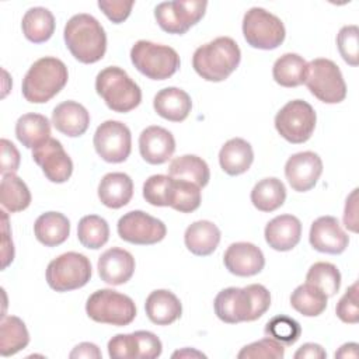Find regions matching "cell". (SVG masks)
I'll use <instances>...</instances> for the list:
<instances>
[{
  "label": "cell",
  "mask_w": 359,
  "mask_h": 359,
  "mask_svg": "<svg viewBox=\"0 0 359 359\" xmlns=\"http://www.w3.org/2000/svg\"><path fill=\"white\" fill-rule=\"evenodd\" d=\"M269 306L271 293L259 283L226 287L216 294L213 302L216 316L227 324L255 321L266 313Z\"/></svg>",
  "instance_id": "1"
},
{
  "label": "cell",
  "mask_w": 359,
  "mask_h": 359,
  "mask_svg": "<svg viewBox=\"0 0 359 359\" xmlns=\"http://www.w3.org/2000/svg\"><path fill=\"white\" fill-rule=\"evenodd\" d=\"M63 38L70 53L81 63H95L105 55V31L98 20L90 14L73 15L65 25Z\"/></svg>",
  "instance_id": "2"
},
{
  "label": "cell",
  "mask_w": 359,
  "mask_h": 359,
  "mask_svg": "<svg viewBox=\"0 0 359 359\" xmlns=\"http://www.w3.org/2000/svg\"><path fill=\"white\" fill-rule=\"evenodd\" d=\"M241 50L230 36H219L194 52L192 66L206 81L226 80L240 65Z\"/></svg>",
  "instance_id": "3"
},
{
  "label": "cell",
  "mask_w": 359,
  "mask_h": 359,
  "mask_svg": "<svg viewBox=\"0 0 359 359\" xmlns=\"http://www.w3.org/2000/svg\"><path fill=\"white\" fill-rule=\"evenodd\" d=\"M66 65L52 56L38 59L22 79V95L28 102L43 104L52 100L67 83Z\"/></svg>",
  "instance_id": "4"
},
{
  "label": "cell",
  "mask_w": 359,
  "mask_h": 359,
  "mask_svg": "<svg viewBox=\"0 0 359 359\" xmlns=\"http://www.w3.org/2000/svg\"><path fill=\"white\" fill-rule=\"evenodd\" d=\"M95 91L114 112H129L142 101L140 87L116 66H108L97 74Z\"/></svg>",
  "instance_id": "5"
},
{
  "label": "cell",
  "mask_w": 359,
  "mask_h": 359,
  "mask_svg": "<svg viewBox=\"0 0 359 359\" xmlns=\"http://www.w3.org/2000/svg\"><path fill=\"white\" fill-rule=\"evenodd\" d=\"M133 66L151 80H165L177 73L181 60L177 50L167 45L140 39L130 49Z\"/></svg>",
  "instance_id": "6"
},
{
  "label": "cell",
  "mask_w": 359,
  "mask_h": 359,
  "mask_svg": "<svg viewBox=\"0 0 359 359\" xmlns=\"http://www.w3.org/2000/svg\"><path fill=\"white\" fill-rule=\"evenodd\" d=\"M86 313L95 323L123 327L135 320L136 306L123 293L112 289H100L87 299Z\"/></svg>",
  "instance_id": "7"
},
{
  "label": "cell",
  "mask_w": 359,
  "mask_h": 359,
  "mask_svg": "<svg viewBox=\"0 0 359 359\" xmlns=\"http://www.w3.org/2000/svg\"><path fill=\"white\" fill-rule=\"evenodd\" d=\"M304 84L310 93L325 104H338L346 97V84L337 63L318 57L307 63Z\"/></svg>",
  "instance_id": "8"
},
{
  "label": "cell",
  "mask_w": 359,
  "mask_h": 359,
  "mask_svg": "<svg viewBox=\"0 0 359 359\" xmlns=\"http://www.w3.org/2000/svg\"><path fill=\"white\" fill-rule=\"evenodd\" d=\"M46 282L56 292H69L83 287L91 278L90 259L74 251L52 259L46 268Z\"/></svg>",
  "instance_id": "9"
},
{
  "label": "cell",
  "mask_w": 359,
  "mask_h": 359,
  "mask_svg": "<svg viewBox=\"0 0 359 359\" xmlns=\"http://www.w3.org/2000/svg\"><path fill=\"white\" fill-rule=\"evenodd\" d=\"M243 35L257 49H275L285 41V25L280 18L262 7L250 8L243 18Z\"/></svg>",
  "instance_id": "10"
},
{
  "label": "cell",
  "mask_w": 359,
  "mask_h": 359,
  "mask_svg": "<svg viewBox=\"0 0 359 359\" xmlns=\"http://www.w3.org/2000/svg\"><path fill=\"white\" fill-rule=\"evenodd\" d=\"M316 121V112L309 102L303 100H293L278 111L275 116V128L285 140L299 144L311 137Z\"/></svg>",
  "instance_id": "11"
},
{
  "label": "cell",
  "mask_w": 359,
  "mask_h": 359,
  "mask_svg": "<svg viewBox=\"0 0 359 359\" xmlns=\"http://www.w3.org/2000/svg\"><path fill=\"white\" fill-rule=\"evenodd\" d=\"M206 7L208 3L202 0L163 1L154 8V17L163 31L182 35L202 20Z\"/></svg>",
  "instance_id": "12"
},
{
  "label": "cell",
  "mask_w": 359,
  "mask_h": 359,
  "mask_svg": "<svg viewBox=\"0 0 359 359\" xmlns=\"http://www.w3.org/2000/svg\"><path fill=\"white\" fill-rule=\"evenodd\" d=\"M94 149L107 163L125 161L132 150V135L129 128L119 121L102 122L94 133Z\"/></svg>",
  "instance_id": "13"
},
{
  "label": "cell",
  "mask_w": 359,
  "mask_h": 359,
  "mask_svg": "<svg viewBox=\"0 0 359 359\" xmlns=\"http://www.w3.org/2000/svg\"><path fill=\"white\" fill-rule=\"evenodd\" d=\"M118 234L123 241L136 245L160 243L165 234V224L143 210H130L118 220Z\"/></svg>",
  "instance_id": "14"
},
{
  "label": "cell",
  "mask_w": 359,
  "mask_h": 359,
  "mask_svg": "<svg viewBox=\"0 0 359 359\" xmlns=\"http://www.w3.org/2000/svg\"><path fill=\"white\" fill-rule=\"evenodd\" d=\"M32 158L50 182L62 184L72 177L73 161L62 143L53 137L32 149Z\"/></svg>",
  "instance_id": "15"
},
{
  "label": "cell",
  "mask_w": 359,
  "mask_h": 359,
  "mask_svg": "<svg viewBox=\"0 0 359 359\" xmlns=\"http://www.w3.org/2000/svg\"><path fill=\"white\" fill-rule=\"evenodd\" d=\"M323 172V161L314 151H300L292 154L285 164V177L297 192L314 188Z\"/></svg>",
  "instance_id": "16"
},
{
  "label": "cell",
  "mask_w": 359,
  "mask_h": 359,
  "mask_svg": "<svg viewBox=\"0 0 359 359\" xmlns=\"http://www.w3.org/2000/svg\"><path fill=\"white\" fill-rule=\"evenodd\" d=\"M310 244L314 250L325 254H341L349 244V237L334 216H321L311 223Z\"/></svg>",
  "instance_id": "17"
},
{
  "label": "cell",
  "mask_w": 359,
  "mask_h": 359,
  "mask_svg": "<svg viewBox=\"0 0 359 359\" xmlns=\"http://www.w3.org/2000/svg\"><path fill=\"white\" fill-rule=\"evenodd\" d=\"M226 269L236 276H254L265 266V258L259 247L252 243L240 241L227 247L223 255Z\"/></svg>",
  "instance_id": "18"
},
{
  "label": "cell",
  "mask_w": 359,
  "mask_h": 359,
  "mask_svg": "<svg viewBox=\"0 0 359 359\" xmlns=\"http://www.w3.org/2000/svg\"><path fill=\"white\" fill-rule=\"evenodd\" d=\"M139 151L149 164H164L175 151V139L172 133L161 126H149L139 136Z\"/></svg>",
  "instance_id": "19"
},
{
  "label": "cell",
  "mask_w": 359,
  "mask_h": 359,
  "mask_svg": "<svg viewBox=\"0 0 359 359\" xmlns=\"http://www.w3.org/2000/svg\"><path fill=\"white\" fill-rule=\"evenodd\" d=\"M135 266L136 264L133 255L129 251L118 247L104 251L97 264L101 280L114 286L126 283L133 276Z\"/></svg>",
  "instance_id": "20"
},
{
  "label": "cell",
  "mask_w": 359,
  "mask_h": 359,
  "mask_svg": "<svg viewBox=\"0 0 359 359\" xmlns=\"http://www.w3.org/2000/svg\"><path fill=\"white\" fill-rule=\"evenodd\" d=\"M265 241L276 251H290L302 237V223L293 215H279L265 226Z\"/></svg>",
  "instance_id": "21"
},
{
  "label": "cell",
  "mask_w": 359,
  "mask_h": 359,
  "mask_svg": "<svg viewBox=\"0 0 359 359\" xmlns=\"http://www.w3.org/2000/svg\"><path fill=\"white\" fill-rule=\"evenodd\" d=\"M52 123L60 133L69 137H79L88 129L90 114L76 101H63L55 107Z\"/></svg>",
  "instance_id": "22"
},
{
  "label": "cell",
  "mask_w": 359,
  "mask_h": 359,
  "mask_svg": "<svg viewBox=\"0 0 359 359\" xmlns=\"http://www.w3.org/2000/svg\"><path fill=\"white\" fill-rule=\"evenodd\" d=\"M144 310L153 324L170 325L181 317L182 304L172 292L157 289L147 296Z\"/></svg>",
  "instance_id": "23"
},
{
  "label": "cell",
  "mask_w": 359,
  "mask_h": 359,
  "mask_svg": "<svg viewBox=\"0 0 359 359\" xmlns=\"http://www.w3.org/2000/svg\"><path fill=\"white\" fill-rule=\"evenodd\" d=\"M153 107L161 118L171 122H182L191 112L192 101L187 91L178 87H167L154 95Z\"/></svg>",
  "instance_id": "24"
},
{
  "label": "cell",
  "mask_w": 359,
  "mask_h": 359,
  "mask_svg": "<svg viewBox=\"0 0 359 359\" xmlns=\"http://www.w3.org/2000/svg\"><path fill=\"white\" fill-rule=\"evenodd\" d=\"M133 196V181L125 172H108L98 184V198L102 205L119 209L130 202Z\"/></svg>",
  "instance_id": "25"
},
{
  "label": "cell",
  "mask_w": 359,
  "mask_h": 359,
  "mask_svg": "<svg viewBox=\"0 0 359 359\" xmlns=\"http://www.w3.org/2000/svg\"><path fill=\"white\" fill-rule=\"evenodd\" d=\"M219 227L209 220H198L189 224L184 234L185 247L198 257L210 255L220 243Z\"/></svg>",
  "instance_id": "26"
},
{
  "label": "cell",
  "mask_w": 359,
  "mask_h": 359,
  "mask_svg": "<svg viewBox=\"0 0 359 359\" xmlns=\"http://www.w3.org/2000/svg\"><path fill=\"white\" fill-rule=\"evenodd\" d=\"M252 161V147L247 140L241 137H233L227 140L219 151L220 167L229 175H240L248 171Z\"/></svg>",
  "instance_id": "27"
},
{
  "label": "cell",
  "mask_w": 359,
  "mask_h": 359,
  "mask_svg": "<svg viewBox=\"0 0 359 359\" xmlns=\"http://www.w3.org/2000/svg\"><path fill=\"white\" fill-rule=\"evenodd\" d=\"M34 234L45 247L60 245L70 234V222L60 212L42 213L34 223Z\"/></svg>",
  "instance_id": "28"
},
{
  "label": "cell",
  "mask_w": 359,
  "mask_h": 359,
  "mask_svg": "<svg viewBox=\"0 0 359 359\" xmlns=\"http://www.w3.org/2000/svg\"><path fill=\"white\" fill-rule=\"evenodd\" d=\"M15 136L27 149H35L50 139V123L45 115L24 114L17 119Z\"/></svg>",
  "instance_id": "29"
},
{
  "label": "cell",
  "mask_w": 359,
  "mask_h": 359,
  "mask_svg": "<svg viewBox=\"0 0 359 359\" xmlns=\"http://www.w3.org/2000/svg\"><path fill=\"white\" fill-rule=\"evenodd\" d=\"M21 28L28 41L42 43L55 32V17L45 7H32L24 14Z\"/></svg>",
  "instance_id": "30"
},
{
  "label": "cell",
  "mask_w": 359,
  "mask_h": 359,
  "mask_svg": "<svg viewBox=\"0 0 359 359\" xmlns=\"http://www.w3.org/2000/svg\"><path fill=\"white\" fill-rule=\"evenodd\" d=\"M168 175L172 178L191 181L199 188L206 187L210 180V171L206 161L195 154L175 157L168 165Z\"/></svg>",
  "instance_id": "31"
},
{
  "label": "cell",
  "mask_w": 359,
  "mask_h": 359,
  "mask_svg": "<svg viewBox=\"0 0 359 359\" xmlns=\"http://www.w3.org/2000/svg\"><path fill=\"white\" fill-rule=\"evenodd\" d=\"M286 199L283 182L275 177L258 181L251 191V202L261 212H273L279 209Z\"/></svg>",
  "instance_id": "32"
},
{
  "label": "cell",
  "mask_w": 359,
  "mask_h": 359,
  "mask_svg": "<svg viewBox=\"0 0 359 359\" xmlns=\"http://www.w3.org/2000/svg\"><path fill=\"white\" fill-rule=\"evenodd\" d=\"M29 344L28 330L17 316H3L0 325V353L10 356Z\"/></svg>",
  "instance_id": "33"
},
{
  "label": "cell",
  "mask_w": 359,
  "mask_h": 359,
  "mask_svg": "<svg viewBox=\"0 0 359 359\" xmlns=\"http://www.w3.org/2000/svg\"><path fill=\"white\" fill-rule=\"evenodd\" d=\"M307 62L297 53H285L272 67L273 80L282 87H297L304 83Z\"/></svg>",
  "instance_id": "34"
},
{
  "label": "cell",
  "mask_w": 359,
  "mask_h": 359,
  "mask_svg": "<svg viewBox=\"0 0 359 359\" xmlns=\"http://www.w3.org/2000/svg\"><path fill=\"white\" fill-rule=\"evenodd\" d=\"M328 296L317 286L306 282L299 285L290 296L292 307L306 317H317L327 309Z\"/></svg>",
  "instance_id": "35"
},
{
  "label": "cell",
  "mask_w": 359,
  "mask_h": 359,
  "mask_svg": "<svg viewBox=\"0 0 359 359\" xmlns=\"http://www.w3.org/2000/svg\"><path fill=\"white\" fill-rule=\"evenodd\" d=\"M0 202L10 213L21 212L31 203V192L27 184L14 172L3 174L0 184Z\"/></svg>",
  "instance_id": "36"
},
{
  "label": "cell",
  "mask_w": 359,
  "mask_h": 359,
  "mask_svg": "<svg viewBox=\"0 0 359 359\" xmlns=\"http://www.w3.org/2000/svg\"><path fill=\"white\" fill-rule=\"evenodd\" d=\"M201 188L187 180L172 178L168 188V206L181 213H191L201 205Z\"/></svg>",
  "instance_id": "37"
},
{
  "label": "cell",
  "mask_w": 359,
  "mask_h": 359,
  "mask_svg": "<svg viewBox=\"0 0 359 359\" xmlns=\"http://www.w3.org/2000/svg\"><path fill=\"white\" fill-rule=\"evenodd\" d=\"M77 237L83 247L98 250L107 244L109 238V226L107 220L98 215H87L77 224Z\"/></svg>",
  "instance_id": "38"
},
{
  "label": "cell",
  "mask_w": 359,
  "mask_h": 359,
  "mask_svg": "<svg viewBox=\"0 0 359 359\" xmlns=\"http://www.w3.org/2000/svg\"><path fill=\"white\" fill-rule=\"evenodd\" d=\"M306 282L321 289L328 297L335 296L341 286L339 269L331 262H316L310 266Z\"/></svg>",
  "instance_id": "39"
},
{
  "label": "cell",
  "mask_w": 359,
  "mask_h": 359,
  "mask_svg": "<svg viewBox=\"0 0 359 359\" xmlns=\"http://www.w3.org/2000/svg\"><path fill=\"white\" fill-rule=\"evenodd\" d=\"M265 334L282 345H293L302 335V327L294 318L280 314L266 323Z\"/></svg>",
  "instance_id": "40"
},
{
  "label": "cell",
  "mask_w": 359,
  "mask_h": 359,
  "mask_svg": "<svg viewBox=\"0 0 359 359\" xmlns=\"http://www.w3.org/2000/svg\"><path fill=\"white\" fill-rule=\"evenodd\" d=\"M285 348L280 342L272 338H262L250 345H245L238 353V359H282Z\"/></svg>",
  "instance_id": "41"
},
{
  "label": "cell",
  "mask_w": 359,
  "mask_h": 359,
  "mask_svg": "<svg viewBox=\"0 0 359 359\" xmlns=\"http://www.w3.org/2000/svg\"><path fill=\"white\" fill-rule=\"evenodd\" d=\"M337 46L342 59L351 65L359 63V29L356 25H345L337 35Z\"/></svg>",
  "instance_id": "42"
},
{
  "label": "cell",
  "mask_w": 359,
  "mask_h": 359,
  "mask_svg": "<svg viewBox=\"0 0 359 359\" xmlns=\"http://www.w3.org/2000/svg\"><path fill=\"white\" fill-rule=\"evenodd\" d=\"M170 175L156 174L149 177L143 184V198L153 206H168Z\"/></svg>",
  "instance_id": "43"
},
{
  "label": "cell",
  "mask_w": 359,
  "mask_h": 359,
  "mask_svg": "<svg viewBox=\"0 0 359 359\" xmlns=\"http://www.w3.org/2000/svg\"><path fill=\"white\" fill-rule=\"evenodd\" d=\"M337 317L346 324H356L359 321V307H358V282H353L344 296L339 299L335 307Z\"/></svg>",
  "instance_id": "44"
},
{
  "label": "cell",
  "mask_w": 359,
  "mask_h": 359,
  "mask_svg": "<svg viewBox=\"0 0 359 359\" xmlns=\"http://www.w3.org/2000/svg\"><path fill=\"white\" fill-rule=\"evenodd\" d=\"M135 358L154 359L161 355L163 345L158 337L150 331H135Z\"/></svg>",
  "instance_id": "45"
},
{
  "label": "cell",
  "mask_w": 359,
  "mask_h": 359,
  "mask_svg": "<svg viewBox=\"0 0 359 359\" xmlns=\"http://www.w3.org/2000/svg\"><path fill=\"white\" fill-rule=\"evenodd\" d=\"M108 355L114 359L135 358L133 334H118L108 341Z\"/></svg>",
  "instance_id": "46"
},
{
  "label": "cell",
  "mask_w": 359,
  "mask_h": 359,
  "mask_svg": "<svg viewBox=\"0 0 359 359\" xmlns=\"http://www.w3.org/2000/svg\"><path fill=\"white\" fill-rule=\"evenodd\" d=\"M135 1H122V0H100L98 7L101 11L111 20L114 24H121L123 22L133 7Z\"/></svg>",
  "instance_id": "47"
},
{
  "label": "cell",
  "mask_w": 359,
  "mask_h": 359,
  "mask_svg": "<svg viewBox=\"0 0 359 359\" xmlns=\"http://www.w3.org/2000/svg\"><path fill=\"white\" fill-rule=\"evenodd\" d=\"M0 146H1L0 172L1 174L15 172L20 167V153H18L17 147L7 139H1Z\"/></svg>",
  "instance_id": "48"
},
{
  "label": "cell",
  "mask_w": 359,
  "mask_h": 359,
  "mask_svg": "<svg viewBox=\"0 0 359 359\" xmlns=\"http://www.w3.org/2000/svg\"><path fill=\"white\" fill-rule=\"evenodd\" d=\"M358 188H355L351 195L346 198L345 210H344V224L348 230L358 231Z\"/></svg>",
  "instance_id": "49"
},
{
  "label": "cell",
  "mask_w": 359,
  "mask_h": 359,
  "mask_svg": "<svg viewBox=\"0 0 359 359\" xmlns=\"http://www.w3.org/2000/svg\"><path fill=\"white\" fill-rule=\"evenodd\" d=\"M1 217H3V269L7 268V265L10 262H13L14 259V245L10 237V230H8V219L6 212H1Z\"/></svg>",
  "instance_id": "50"
},
{
  "label": "cell",
  "mask_w": 359,
  "mask_h": 359,
  "mask_svg": "<svg viewBox=\"0 0 359 359\" xmlns=\"http://www.w3.org/2000/svg\"><path fill=\"white\" fill-rule=\"evenodd\" d=\"M325 356L327 353L323 346L314 342H307L302 345L294 353L296 359H324Z\"/></svg>",
  "instance_id": "51"
},
{
  "label": "cell",
  "mask_w": 359,
  "mask_h": 359,
  "mask_svg": "<svg viewBox=\"0 0 359 359\" xmlns=\"http://www.w3.org/2000/svg\"><path fill=\"white\" fill-rule=\"evenodd\" d=\"M72 359L74 358H88V359H100L101 351L98 349V346L95 344L91 342H81L77 346H74V349L70 352L69 355Z\"/></svg>",
  "instance_id": "52"
},
{
  "label": "cell",
  "mask_w": 359,
  "mask_h": 359,
  "mask_svg": "<svg viewBox=\"0 0 359 359\" xmlns=\"http://www.w3.org/2000/svg\"><path fill=\"white\" fill-rule=\"evenodd\" d=\"M335 358H358V344L355 342L344 344L335 352Z\"/></svg>",
  "instance_id": "53"
},
{
  "label": "cell",
  "mask_w": 359,
  "mask_h": 359,
  "mask_svg": "<svg viewBox=\"0 0 359 359\" xmlns=\"http://www.w3.org/2000/svg\"><path fill=\"white\" fill-rule=\"evenodd\" d=\"M206 358V355H203L199 351L195 349H189V348H184L181 351H177L172 353V358Z\"/></svg>",
  "instance_id": "54"
}]
</instances>
